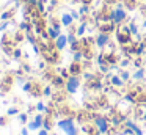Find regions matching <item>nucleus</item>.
Segmentation results:
<instances>
[{
  "label": "nucleus",
  "mask_w": 146,
  "mask_h": 135,
  "mask_svg": "<svg viewBox=\"0 0 146 135\" xmlns=\"http://www.w3.org/2000/svg\"><path fill=\"white\" fill-rule=\"evenodd\" d=\"M19 27H21V30H25L27 33L30 31V27H29V24H27V22H22V24H21Z\"/></svg>",
  "instance_id": "21"
},
{
  "label": "nucleus",
  "mask_w": 146,
  "mask_h": 135,
  "mask_svg": "<svg viewBox=\"0 0 146 135\" xmlns=\"http://www.w3.org/2000/svg\"><path fill=\"white\" fill-rule=\"evenodd\" d=\"M85 28H86V25L82 24L79 28H77V33H76V35H79V36H80V35H83V33H85Z\"/></svg>",
  "instance_id": "18"
},
{
  "label": "nucleus",
  "mask_w": 146,
  "mask_h": 135,
  "mask_svg": "<svg viewBox=\"0 0 146 135\" xmlns=\"http://www.w3.org/2000/svg\"><path fill=\"white\" fill-rule=\"evenodd\" d=\"M42 94H44V96H50V86H46L44 90H42Z\"/></svg>",
  "instance_id": "24"
},
{
  "label": "nucleus",
  "mask_w": 146,
  "mask_h": 135,
  "mask_svg": "<svg viewBox=\"0 0 146 135\" xmlns=\"http://www.w3.org/2000/svg\"><path fill=\"white\" fill-rule=\"evenodd\" d=\"M133 77H135L137 80H138V78H141V77H143V71H137V72H135V75H133Z\"/></svg>",
  "instance_id": "25"
},
{
  "label": "nucleus",
  "mask_w": 146,
  "mask_h": 135,
  "mask_svg": "<svg viewBox=\"0 0 146 135\" xmlns=\"http://www.w3.org/2000/svg\"><path fill=\"white\" fill-rule=\"evenodd\" d=\"M19 113V110L16 108V107H11V108H8V116H14Z\"/></svg>",
  "instance_id": "16"
},
{
  "label": "nucleus",
  "mask_w": 146,
  "mask_h": 135,
  "mask_svg": "<svg viewBox=\"0 0 146 135\" xmlns=\"http://www.w3.org/2000/svg\"><path fill=\"white\" fill-rule=\"evenodd\" d=\"M13 57H14V58H19V57H21V50L16 49V50L13 52Z\"/></svg>",
  "instance_id": "28"
},
{
  "label": "nucleus",
  "mask_w": 146,
  "mask_h": 135,
  "mask_svg": "<svg viewBox=\"0 0 146 135\" xmlns=\"http://www.w3.org/2000/svg\"><path fill=\"white\" fill-rule=\"evenodd\" d=\"M27 119H29L27 113H21V115H19V121L22 122V124H25V122H27Z\"/></svg>",
  "instance_id": "17"
},
{
  "label": "nucleus",
  "mask_w": 146,
  "mask_h": 135,
  "mask_svg": "<svg viewBox=\"0 0 146 135\" xmlns=\"http://www.w3.org/2000/svg\"><path fill=\"white\" fill-rule=\"evenodd\" d=\"M47 36L50 38V39H57V38L60 36V30H57V28H54L50 25V27H47Z\"/></svg>",
  "instance_id": "10"
},
{
  "label": "nucleus",
  "mask_w": 146,
  "mask_h": 135,
  "mask_svg": "<svg viewBox=\"0 0 146 135\" xmlns=\"http://www.w3.org/2000/svg\"><path fill=\"white\" fill-rule=\"evenodd\" d=\"M82 60V52H76L74 53V61H80Z\"/></svg>",
  "instance_id": "23"
},
{
  "label": "nucleus",
  "mask_w": 146,
  "mask_h": 135,
  "mask_svg": "<svg viewBox=\"0 0 146 135\" xmlns=\"http://www.w3.org/2000/svg\"><path fill=\"white\" fill-rule=\"evenodd\" d=\"M71 16H72V17H74V19H77V16H79V14H77V13H76V11H72V13H71Z\"/></svg>",
  "instance_id": "33"
},
{
  "label": "nucleus",
  "mask_w": 146,
  "mask_h": 135,
  "mask_svg": "<svg viewBox=\"0 0 146 135\" xmlns=\"http://www.w3.org/2000/svg\"><path fill=\"white\" fill-rule=\"evenodd\" d=\"M110 19H111L113 22H123L124 19H126V11H124L121 6H118V8H115L113 11H111Z\"/></svg>",
  "instance_id": "3"
},
{
  "label": "nucleus",
  "mask_w": 146,
  "mask_h": 135,
  "mask_svg": "<svg viewBox=\"0 0 146 135\" xmlns=\"http://www.w3.org/2000/svg\"><path fill=\"white\" fill-rule=\"evenodd\" d=\"M107 43H108V36H107V33H99L98 39H96V44H98L99 47H104Z\"/></svg>",
  "instance_id": "9"
},
{
  "label": "nucleus",
  "mask_w": 146,
  "mask_h": 135,
  "mask_svg": "<svg viewBox=\"0 0 146 135\" xmlns=\"http://www.w3.org/2000/svg\"><path fill=\"white\" fill-rule=\"evenodd\" d=\"M7 124V116H2L0 118V126H5Z\"/></svg>",
  "instance_id": "29"
},
{
  "label": "nucleus",
  "mask_w": 146,
  "mask_h": 135,
  "mask_svg": "<svg viewBox=\"0 0 146 135\" xmlns=\"http://www.w3.org/2000/svg\"><path fill=\"white\" fill-rule=\"evenodd\" d=\"M127 127H130V129H132V130H133V132H135V134H137V135H141V130H140V129H138V127H137V126H135V124H133V122H132V121H127Z\"/></svg>",
  "instance_id": "12"
},
{
  "label": "nucleus",
  "mask_w": 146,
  "mask_h": 135,
  "mask_svg": "<svg viewBox=\"0 0 146 135\" xmlns=\"http://www.w3.org/2000/svg\"><path fill=\"white\" fill-rule=\"evenodd\" d=\"M22 135H29V127H24L22 129Z\"/></svg>",
  "instance_id": "32"
},
{
  "label": "nucleus",
  "mask_w": 146,
  "mask_h": 135,
  "mask_svg": "<svg viewBox=\"0 0 146 135\" xmlns=\"http://www.w3.org/2000/svg\"><path fill=\"white\" fill-rule=\"evenodd\" d=\"M8 27V21H5V22H2V24H0V31L2 30H5V28Z\"/></svg>",
  "instance_id": "27"
},
{
  "label": "nucleus",
  "mask_w": 146,
  "mask_h": 135,
  "mask_svg": "<svg viewBox=\"0 0 146 135\" xmlns=\"http://www.w3.org/2000/svg\"><path fill=\"white\" fill-rule=\"evenodd\" d=\"M42 127H44L46 130H50L52 122H50V119H49V118H46V119H44V122H42Z\"/></svg>",
  "instance_id": "13"
},
{
  "label": "nucleus",
  "mask_w": 146,
  "mask_h": 135,
  "mask_svg": "<svg viewBox=\"0 0 146 135\" xmlns=\"http://www.w3.org/2000/svg\"><path fill=\"white\" fill-rule=\"evenodd\" d=\"M54 83L57 85V86H61V85H64V83H66V82H63V78L57 77V78H55V80H54Z\"/></svg>",
  "instance_id": "22"
},
{
  "label": "nucleus",
  "mask_w": 146,
  "mask_h": 135,
  "mask_svg": "<svg viewBox=\"0 0 146 135\" xmlns=\"http://www.w3.org/2000/svg\"><path fill=\"white\" fill-rule=\"evenodd\" d=\"M129 30L132 31V33H137V27H135L133 24H130V25H129Z\"/></svg>",
  "instance_id": "30"
},
{
  "label": "nucleus",
  "mask_w": 146,
  "mask_h": 135,
  "mask_svg": "<svg viewBox=\"0 0 146 135\" xmlns=\"http://www.w3.org/2000/svg\"><path fill=\"white\" fill-rule=\"evenodd\" d=\"M72 21H74V17L71 14H66V13H64V14L61 16V24L66 25V27H69V25L72 24Z\"/></svg>",
  "instance_id": "11"
},
{
  "label": "nucleus",
  "mask_w": 146,
  "mask_h": 135,
  "mask_svg": "<svg viewBox=\"0 0 146 135\" xmlns=\"http://www.w3.org/2000/svg\"><path fill=\"white\" fill-rule=\"evenodd\" d=\"M64 86H66V91L69 94H74L77 90H79V86H80V78L77 77V75H71V77L66 78Z\"/></svg>",
  "instance_id": "2"
},
{
  "label": "nucleus",
  "mask_w": 146,
  "mask_h": 135,
  "mask_svg": "<svg viewBox=\"0 0 146 135\" xmlns=\"http://www.w3.org/2000/svg\"><path fill=\"white\" fill-rule=\"evenodd\" d=\"M11 85H13V78H11L10 75H7V77L2 80V83H0V90L3 91V93H7V91L11 88Z\"/></svg>",
  "instance_id": "7"
},
{
  "label": "nucleus",
  "mask_w": 146,
  "mask_h": 135,
  "mask_svg": "<svg viewBox=\"0 0 146 135\" xmlns=\"http://www.w3.org/2000/svg\"><path fill=\"white\" fill-rule=\"evenodd\" d=\"M94 124H96V127H98V130L101 132V134H105V132L108 130V124H107V119L105 118H96L94 119Z\"/></svg>",
  "instance_id": "5"
},
{
  "label": "nucleus",
  "mask_w": 146,
  "mask_h": 135,
  "mask_svg": "<svg viewBox=\"0 0 146 135\" xmlns=\"http://www.w3.org/2000/svg\"><path fill=\"white\" fill-rule=\"evenodd\" d=\"M111 83H113V85H118V86H119V85H123V80H121L119 77H113V78H111Z\"/></svg>",
  "instance_id": "19"
},
{
  "label": "nucleus",
  "mask_w": 146,
  "mask_h": 135,
  "mask_svg": "<svg viewBox=\"0 0 146 135\" xmlns=\"http://www.w3.org/2000/svg\"><path fill=\"white\" fill-rule=\"evenodd\" d=\"M36 110H38V112H47V108H46V105L42 102H38L36 104Z\"/></svg>",
  "instance_id": "15"
},
{
  "label": "nucleus",
  "mask_w": 146,
  "mask_h": 135,
  "mask_svg": "<svg viewBox=\"0 0 146 135\" xmlns=\"http://www.w3.org/2000/svg\"><path fill=\"white\" fill-rule=\"evenodd\" d=\"M38 135H50V134H49V130H46V129H39Z\"/></svg>",
  "instance_id": "26"
},
{
  "label": "nucleus",
  "mask_w": 146,
  "mask_h": 135,
  "mask_svg": "<svg viewBox=\"0 0 146 135\" xmlns=\"http://www.w3.org/2000/svg\"><path fill=\"white\" fill-rule=\"evenodd\" d=\"M17 2H22V3H27L29 0H17Z\"/></svg>",
  "instance_id": "34"
},
{
  "label": "nucleus",
  "mask_w": 146,
  "mask_h": 135,
  "mask_svg": "<svg viewBox=\"0 0 146 135\" xmlns=\"http://www.w3.org/2000/svg\"><path fill=\"white\" fill-rule=\"evenodd\" d=\"M32 88H33V83H32V82H27V83L22 86V90L27 91V93H30V91H32Z\"/></svg>",
  "instance_id": "14"
},
{
  "label": "nucleus",
  "mask_w": 146,
  "mask_h": 135,
  "mask_svg": "<svg viewBox=\"0 0 146 135\" xmlns=\"http://www.w3.org/2000/svg\"><path fill=\"white\" fill-rule=\"evenodd\" d=\"M68 44V36L66 35H60V36L55 39V49L57 50H63Z\"/></svg>",
  "instance_id": "6"
},
{
  "label": "nucleus",
  "mask_w": 146,
  "mask_h": 135,
  "mask_svg": "<svg viewBox=\"0 0 146 135\" xmlns=\"http://www.w3.org/2000/svg\"><path fill=\"white\" fill-rule=\"evenodd\" d=\"M58 127H60L66 135H79L76 124H74V121H72L71 118H66V119H61V121H58Z\"/></svg>",
  "instance_id": "1"
},
{
  "label": "nucleus",
  "mask_w": 146,
  "mask_h": 135,
  "mask_svg": "<svg viewBox=\"0 0 146 135\" xmlns=\"http://www.w3.org/2000/svg\"><path fill=\"white\" fill-rule=\"evenodd\" d=\"M129 78V72H123V80H127Z\"/></svg>",
  "instance_id": "31"
},
{
  "label": "nucleus",
  "mask_w": 146,
  "mask_h": 135,
  "mask_svg": "<svg viewBox=\"0 0 146 135\" xmlns=\"http://www.w3.org/2000/svg\"><path fill=\"white\" fill-rule=\"evenodd\" d=\"M42 122H44V116H42V115H36L35 119L30 121L27 127H29V130H39V129L42 127Z\"/></svg>",
  "instance_id": "4"
},
{
  "label": "nucleus",
  "mask_w": 146,
  "mask_h": 135,
  "mask_svg": "<svg viewBox=\"0 0 146 135\" xmlns=\"http://www.w3.org/2000/svg\"><path fill=\"white\" fill-rule=\"evenodd\" d=\"M69 72H71V75L80 74V72H82V66H80V63L79 61H74L72 65L69 66Z\"/></svg>",
  "instance_id": "8"
},
{
  "label": "nucleus",
  "mask_w": 146,
  "mask_h": 135,
  "mask_svg": "<svg viewBox=\"0 0 146 135\" xmlns=\"http://www.w3.org/2000/svg\"><path fill=\"white\" fill-rule=\"evenodd\" d=\"M68 43H69V44L77 43V41H76V35H72V33H71V35H68Z\"/></svg>",
  "instance_id": "20"
}]
</instances>
